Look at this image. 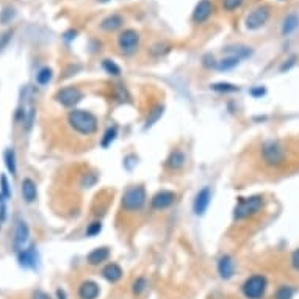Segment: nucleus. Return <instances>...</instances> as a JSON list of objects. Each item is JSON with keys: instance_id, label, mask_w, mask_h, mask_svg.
<instances>
[{"instance_id": "nucleus-29", "label": "nucleus", "mask_w": 299, "mask_h": 299, "mask_svg": "<svg viewBox=\"0 0 299 299\" xmlns=\"http://www.w3.org/2000/svg\"><path fill=\"white\" fill-rule=\"evenodd\" d=\"M146 290H148V279H146L144 276L136 277L134 284H132V291H134V295L139 296V295H143Z\"/></svg>"}, {"instance_id": "nucleus-3", "label": "nucleus", "mask_w": 299, "mask_h": 299, "mask_svg": "<svg viewBox=\"0 0 299 299\" xmlns=\"http://www.w3.org/2000/svg\"><path fill=\"white\" fill-rule=\"evenodd\" d=\"M263 204H265L263 196L260 194L249 196V197H238L237 205L234 209V218L237 221H241V219L260 213L263 209Z\"/></svg>"}, {"instance_id": "nucleus-28", "label": "nucleus", "mask_w": 299, "mask_h": 299, "mask_svg": "<svg viewBox=\"0 0 299 299\" xmlns=\"http://www.w3.org/2000/svg\"><path fill=\"white\" fill-rule=\"evenodd\" d=\"M116 138H118V127L116 125H111V127H108L107 130H105V134L101 139V146L104 149H107L113 144V141H115Z\"/></svg>"}, {"instance_id": "nucleus-46", "label": "nucleus", "mask_w": 299, "mask_h": 299, "mask_svg": "<svg viewBox=\"0 0 299 299\" xmlns=\"http://www.w3.org/2000/svg\"><path fill=\"white\" fill-rule=\"evenodd\" d=\"M97 3H108V2H111V0H96Z\"/></svg>"}, {"instance_id": "nucleus-44", "label": "nucleus", "mask_w": 299, "mask_h": 299, "mask_svg": "<svg viewBox=\"0 0 299 299\" xmlns=\"http://www.w3.org/2000/svg\"><path fill=\"white\" fill-rule=\"evenodd\" d=\"M75 35H77V30H69V31H66L63 36L66 41H72V39H75Z\"/></svg>"}, {"instance_id": "nucleus-36", "label": "nucleus", "mask_w": 299, "mask_h": 299, "mask_svg": "<svg viewBox=\"0 0 299 299\" xmlns=\"http://www.w3.org/2000/svg\"><path fill=\"white\" fill-rule=\"evenodd\" d=\"M169 50H171V45L158 43V44L152 45V47H150V54L154 55V57H162V55H164V54H168Z\"/></svg>"}, {"instance_id": "nucleus-31", "label": "nucleus", "mask_w": 299, "mask_h": 299, "mask_svg": "<svg viewBox=\"0 0 299 299\" xmlns=\"http://www.w3.org/2000/svg\"><path fill=\"white\" fill-rule=\"evenodd\" d=\"M244 3V0H221V6L224 11L227 13H234L237 10H240Z\"/></svg>"}, {"instance_id": "nucleus-33", "label": "nucleus", "mask_w": 299, "mask_h": 299, "mask_svg": "<svg viewBox=\"0 0 299 299\" xmlns=\"http://www.w3.org/2000/svg\"><path fill=\"white\" fill-rule=\"evenodd\" d=\"M102 232V223L101 221H92V223H90L88 224V227H86V237H90V238H92V237H97L99 234H101Z\"/></svg>"}, {"instance_id": "nucleus-6", "label": "nucleus", "mask_w": 299, "mask_h": 299, "mask_svg": "<svg viewBox=\"0 0 299 299\" xmlns=\"http://www.w3.org/2000/svg\"><path fill=\"white\" fill-rule=\"evenodd\" d=\"M139 43H141V36H139V33L135 29H124L116 39L119 52L125 57L136 54L139 49Z\"/></svg>"}, {"instance_id": "nucleus-20", "label": "nucleus", "mask_w": 299, "mask_h": 299, "mask_svg": "<svg viewBox=\"0 0 299 299\" xmlns=\"http://www.w3.org/2000/svg\"><path fill=\"white\" fill-rule=\"evenodd\" d=\"M122 268L119 267L118 263H108V265H105L104 269H102V276L104 279H107L108 282L111 284H116L121 281V277H122Z\"/></svg>"}, {"instance_id": "nucleus-18", "label": "nucleus", "mask_w": 299, "mask_h": 299, "mask_svg": "<svg viewBox=\"0 0 299 299\" xmlns=\"http://www.w3.org/2000/svg\"><path fill=\"white\" fill-rule=\"evenodd\" d=\"M110 248H107V246H101V248H96L92 249L88 255H86V262H88V265H91V267H99V265H102L104 262H107L110 258Z\"/></svg>"}, {"instance_id": "nucleus-7", "label": "nucleus", "mask_w": 299, "mask_h": 299, "mask_svg": "<svg viewBox=\"0 0 299 299\" xmlns=\"http://www.w3.org/2000/svg\"><path fill=\"white\" fill-rule=\"evenodd\" d=\"M267 288H268V281L262 274H254L248 277L241 285L243 295L248 299H262L265 293H267Z\"/></svg>"}, {"instance_id": "nucleus-13", "label": "nucleus", "mask_w": 299, "mask_h": 299, "mask_svg": "<svg viewBox=\"0 0 299 299\" xmlns=\"http://www.w3.org/2000/svg\"><path fill=\"white\" fill-rule=\"evenodd\" d=\"M216 269H218V274L224 281H229V279L234 277L235 274V262L232 255L229 254H224L218 258V265H216Z\"/></svg>"}, {"instance_id": "nucleus-1", "label": "nucleus", "mask_w": 299, "mask_h": 299, "mask_svg": "<svg viewBox=\"0 0 299 299\" xmlns=\"http://www.w3.org/2000/svg\"><path fill=\"white\" fill-rule=\"evenodd\" d=\"M68 124L75 134L82 136L94 135L99 129V119L94 113L82 108H72L68 113Z\"/></svg>"}, {"instance_id": "nucleus-35", "label": "nucleus", "mask_w": 299, "mask_h": 299, "mask_svg": "<svg viewBox=\"0 0 299 299\" xmlns=\"http://www.w3.org/2000/svg\"><path fill=\"white\" fill-rule=\"evenodd\" d=\"M0 194H2L5 199H10L11 197V188H10V182L6 179L5 174L0 176Z\"/></svg>"}, {"instance_id": "nucleus-9", "label": "nucleus", "mask_w": 299, "mask_h": 299, "mask_svg": "<svg viewBox=\"0 0 299 299\" xmlns=\"http://www.w3.org/2000/svg\"><path fill=\"white\" fill-rule=\"evenodd\" d=\"M213 13H215V5L211 0H199L194 6V10H193L191 21L196 25H202L213 16Z\"/></svg>"}, {"instance_id": "nucleus-16", "label": "nucleus", "mask_w": 299, "mask_h": 299, "mask_svg": "<svg viewBox=\"0 0 299 299\" xmlns=\"http://www.w3.org/2000/svg\"><path fill=\"white\" fill-rule=\"evenodd\" d=\"M185 163H187V155H185V152L182 149H172L169 152V155L166 157L164 166L169 171H179L183 168Z\"/></svg>"}, {"instance_id": "nucleus-22", "label": "nucleus", "mask_w": 299, "mask_h": 299, "mask_svg": "<svg viewBox=\"0 0 299 299\" xmlns=\"http://www.w3.org/2000/svg\"><path fill=\"white\" fill-rule=\"evenodd\" d=\"M224 52H225V55H234V57H238L240 60H246L252 55V49L248 47V45H241V44L227 45V47L224 49Z\"/></svg>"}, {"instance_id": "nucleus-23", "label": "nucleus", "mask_w": 299, "mask_h": 299, "mask_svg": "<svg viewBox=\"0 0 299 299\" xmlns=\"http://www.w3.org/2000/svg\"><path fill=\"white\" fill-rule=\"evenodd\" d=\"M241 60L238 58V57H234V55H225L224 58H221L218 61V66H216V69L218 71H221V72H225V71H230V69H234L237 68L238 64H240Z\"/></svg>"}, {"instance_id": "nucleus-11", "label": "nucleus", "mask_w": 299, "mask_h": 299, "mask_svg": "<svg viewBox=\"0 0 299 299\" xmlns=\"http://www.w3.org/2000/svg\"><path fill=\"white\" fill-rule=\"evenodd\" d=\"M211 202V190L210 187H204L196 193L194 202H193V211L196 216L205 215V211L209 210V205Z\"/></svg>"}, {"instance_id": "nucleus-25", "label": "nucleus", "mask_w": 299, "mask_h": 299, "mask_svg": "<svg viewBox=\"0 0 299 299\" xmlns=\"http://www.w3.org/2000/svg\"><path fill=\"white\" fill-rule=\"evenodd\" d=\"M210 88L213 90L215 92H219V94H230V92H237L238 86L234 85V83H227V82H218V83H213L210 85Z\"/></svg>"}, {"instance_id": "nucleus-8", "label": "nucleus", "mask_w": 299, "mask_h": 299, "mask_svg": "<svg viewBox=\"0 0 299 299\" xmlns=\"http://www.w3.org/2000/svg\"><path fill=\"white\" fill-rule=\"evenodd\" d=\"M55 101L66 108H74L78 102H82L83 91L78 86H64V88L58 90L54 96Z\"/></svg>"}, {"instance_id": "nucleus-38", "label": "nucleus", "mask_w": 299, "mask_h": 299, "mask_svg": "<svg viewBox=\"0 0 299 299\" xmlns=\"http://www.w3.org/2000/svg\"><path fill=\"white\" fill-rule=\"evenodd\" d=\"M13 30H5L0 33V52H2L6 45H8V43L11 41V38H13Z\"/></svg>"}, {"instance_id": "nucleus-39", "label": "nucleus", "mask_w": 299, "mask_h": 299, "mask_svg": "<svg viewBox=\"0 0 299 299\" xmlns=\"http://www.w3.org/2000/svg\"><path fill=\"white\" fill-rule=\"evenodd\" d=\"M202 66H205V68H213V69H216L218 61H216L215 57L211 55V54H205V55L202 57Z\"/></svg>"}, {"instance_id": "nucleus-10", "label": "nucleus", "mask_w": 299, "mask_h": 299, "mask_svg": "<svg viewBox=\"0 0 299 299\" xmlns=\"http://www.w3.org/2000/svg\"><path fill=\"white\" fill-rule=\"evenodd\" d=\"M177 199V194L174 191L171 190H160L157 191L154 196L150 199V209L152 210H157V211H162V210H166L169 209L172 204L176 202Z\"/></svg>"}, {"instance_id": "nucleus-37", "label": "nucleus", "mask_w": 299, "mask_h": 299, "mask_svg": "<svg viewBox=\"0 0 299 299\" xmlns=\"http://www.w3.org/2000/svg\"><path fill=\"white\" fill-rule=\"evenodd\" d=\"M15 16H16L15 8H5L3 11H0V22L8 24V22H11V19Z\"/></svg>"}, {"instance_id": "nucleus-45", "label": "nucleus", "mask_w": 299, "mask_h": 299, "mask_svg": "<svg viewBox=\"0 0 299 299\" xmlns=\"http://www.w3.org/2000/svg\"><path fill=\"white\" fill-rule=\"evenodd\" d=\"M57 299H68V296H66V293H64V290H61V288L57 290Z\"/></svg>"}, {"instance_id": "nucleus-42", "label": "nucleus", "mask_w": 299, "mask_h": 299, "mask_svg": "<svg viewBox=\"0 0 299 299\" xmlns=\"http://www.w3.org/2000/svg\"><path fill=\"white\" fill-rule=\"evenodd\" d=\"M265 92H267V90H265L263 86H255V88H252V90H251V96H254V97H262V96H265Z\"/></svg>"}, {"instance_id": "nucleus-14", "label": "nucleus", "mask_w": 299, "mask_h": 299, "mask_svg": "<svg viewBox=\"0 0 299 299\" xmlns=\"http://www.w3.org/2000/svg\"><path fill=\"white\" fill-rule=\"evenodd\" d=\"M125 24V19L122 15H119V13H111V15L105 16L101 24H99V27H101V30L107 31V33H113L116 30H121L124 27Z\"/></svg>"}, {"instance_id": "nucleus-2", "label": "nucleus", "mask_w": 299, "mask_h": 299, "mask_svg": "<svg viewBox=\"0 0 299 299\" xmlns=\"http://www.w3.org/2000/svg\"><path fill=\"white\" fill-rule=\"evenodd\" d=\"M148 201V193L143 185H134L124 191L121 199V209L127 213H136L141 211Z\"/></svg>"}, {"instance_id": "nucleus-24", "label": "nucleus", "mask_w": 299, "mask_h": 299, "mask_svg": "<svg viewBox=\"0 0 299 299\" xmlns=\"http://www.w3.org/2000/svg\"><path fill=\"white\" fill-rule=\"evenodd\" d=\"M3 158H5V166H6V169L10 171V174L16 176L17 163H16V152H15V149H6L5 154H3Z\"/></svg>"}, {"instance_id": "nucleus-15", "label": "nucleus", "mask_w": 299, "mask_h": 299, "mask_svg": "<svg viewBox=\"0 0 299 299\" xmlns=\"http://www.w3.org/2000/svg\"><path fill=\"white\" fill-rule=\"evenodd\" d=\"M17 260H19V265H21L22 268H35L38 265L36 246L31 244L30 248H24L22 251H19Z\"/></svg>"}, {"instance_id": "nucleus-19", "label": "nucleus", "mask_w": 299, "mask_h": 299, "mask_svg": "<svg viewBox=\"0 0 299 299\" xmlns=\"http://www.w3.org/2000/svg\"><path fill=\"white\" fill-rule=\"evenodd\" d=\"M21 193H22V197H24L25 202L33 204L36 201V196H38L36 183L33 182L30 177H25L22 180V183H21Z\"/></svg>"}, {"instance_id": "nucleus-12", "label": "nucleus", "mask_w": 299, "mask_h": 299, "mask_svg": "<svg viewBox=\"0 0 299 299\" xmlns=\"http://www.w3.org/2000/svg\"><path fill=\"white\" fill-rule=\"evenodd\" d=\"M29 237H30V229H29V224L19 219L16 223V227H15V234H13V248H15L17 252L22 251L25 248V244L29 241Z\"/></svg>"}, {"instance_id": "nucleus-17", "label": "nucleus", "mask_w": 299, "mask_h": 299, "mask_svg": "<svg viewBox=\"0 0 299 299\" xmlns=\"http://www.w3.org/2000/svg\"><path fill=\"white\" fill-rule=\"evenodd\" d=\"M101 295V287L94 281H83L78 285V298L80 299H97Z\"/></svg>"}, {"instance_id": "nucleus-30", "label": "nucleus", "mask_w": 299, "mask_h": 299, "mask_svg": "<svg viewBox=\"0 0 299 299\" xmlns=\"http://www.w3.org/2000/svg\"><path fill=\"white\" fill-rule=\"evenodd\" d=\"M163 105H157V107L154 108L150 111V115H149V118H148V121H146V129H149V127H152V125H154L158 119L162 118V115H163Z\"/></svg>"}, {"instance_id": "nucleus-41", "label": "nucleus", "mask_w": 299, "mask_h": 299, "mask_svg": "<svg viewBox=\"0 0 299 299\" xmlns=\"http://www.w3.org/2000/svg\"><path fill=\"white\" fill-rule=\"evenodd\" d=\"M31 299H52V296L49 293H45L43 290H35L31 293Z\"/></svg>"}, {"instance_id": "nucleus-5", "label": "nucleus", "mask_w": 299, "mask_h": 299, "mask_svg": "<svg viewBox=\"0 0 299 299\" xmlns=\"http://www.w3.org/2000/svg\"><path fill=\"white\" fill-rule=\"evenodd\" d=\"M271 17V6L269 5H258L254 10H251L244 17V29L249 31L260 30L262 27L268 24Z\"/></svg>"}, {"instance_id": "nucleus-34", "label": "nucleus", "mask_w": 299, "mask_h": 299, "mask_svg": "<svg viewBox=\"0 0 299 299\" xmlns=\"http://www.w3.org/2000/svg\"><path fill=\"white\" fill-rule=\"evenodd\" d=\"M295 295V290L288 287V285H282V287H279L277 291H276V299H291Z\"/></svg>"}, {"instance_id": "nucleus-32", "label": "nucleus", "mask_w": 299, "mask_h": 299, "mask_svg": "<svg viewBox=\"0 0 299 299\" xmlns=\"http://www.w3.org/2000/svg\"><path fill=\"white\" fill-rule=\"evenodd\" d=\"M115 97L119 102H130V94L125 86L122 85H115Z\"/></svg>"}, {"instance_id": "nucleus-26", "label": "nucleus", "mask_w": 299, "mask_h": 299, "mask_svg": "<svg viewBox=\"0 0 299 299\" xmlns=\"http://www.w3.org/2000/svg\"><path fill=\"white\" fill-rule=\"evenodd\" d=\"M102 69L111 77H119L121 75V72H122L121 66H119L116 61H113V60H108V58L102 60Z\"/></svg>"}, {"instance_id": "nucleus-43", "label": "nucleus", "mask_w": 299, "mask_h": 299, "mask_svg": "<svg viewBox=\"0 0 299 299\" xmlns=\"http://www.w3.org/2000/svg\"><path fill=\"white\" fill-rule=\"evenodd\" d=\"M291 265L296 271H299V249H296L293 254H291Z\"/></svg>"}, {"instance_id": "nucleus-21", "label": "nucleus", "mask_w": 299, "mask_h": 299, "mask_svg": "<svg viewBox=\"0 0 299 299\" xmlns=\"http://www.w3.org/2000/svg\"><path fill=\"white\" fill-rule=\"evenodd\" d=\"M298 27H299V16L296 13H290V15L285 16L284 22H282V35L290 36L291 33L296 31Z\"/></svg>"}, {"instance_id": "nucleus-27", "label": "nucleus", "mask_w": 299, "mask_h": 299, "mask_svg": "<svg viewBox=\"0 0 299 299\" xmlns=\"http://www.w3.org/2000/svg\"><path fill=\"white\" fill-rule=\"evenodd\" d=\"M52 78H54V71H52L50 68H41L38 71V74H36V83L39 86H45V85H49L52 82Z\"/></svg>"}, {"instance_id": "nucleus-4", "label": "nucleus", "mask_w": 299, "mask_h": 299, "mask_svg": "<svg viewBox=\"0 0 299 299\" xmlns=\"http://www.w3.org/2000/svg\"><path fill=\"white\" fill-rule=\"evenodd\" d=\"M260 155H262V160L265 164L272 166V168H277V166L284 164L285 158H287V152H285V148L279 141H276V139H269V141H265L262 144Z\"/></svg>"}, {"instance_id": "nucleus-40", "label": "nucleus", "mask_w": 299, "mask_h": 299, "mask_svg": "<svg viewBox=\"0 0 299 299\" xmlns=\"http://www.w3.org/2000/svg\"><path fill=\"white\" fill-rule=\"evenodd\" d=\"M6 201H8V199H5L0 194V223H3L6 219Z\"/></svg>"}]
</instances>
